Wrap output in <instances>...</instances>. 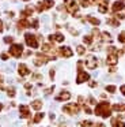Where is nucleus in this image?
Segmentation results:
<instances>
[{
  "instance_id": "1",
  "label": "nucleus",
  "mask_w": 125,
  "mask_h": 127,
  "mask_svg": "<svg viewBox=\"0 0 125 127\" xmlns=\"http://www.w3.org/2000/svg\"><path fill=\"white\" fill-rule=\"evenodd\" d=\"M94 113L97 116H102V118H109L111 115V105L107 101H102L99 104H97Z\"/></svg>"
},
{
  "instance_id": "2",
  "label": "nucleus",
  "mask_w": 125,
  "mask_h": 127,
  "mask_svg": "<svg viewBox=\"0 0 125 127\" xmlns=\"http://www.w3.org/2000/svg\"><path fill=\"white\" fill-rule=\"evenodd\" d=\"M52 59H56V58H53V56H48L46 53H37V55H35L34 64L40 67V66H43V64H46L49 60H52Z\"/></svg>"
},
{
  "instance_id": "3",
  "label": "nucleus",
  "mask_w": 125,
  "mask_h": 127,
  "mask_svg": "<svg viewBox=\"0 0 125 127\" xmlns=\"http://www.w3.org/2000/svg\"><path fill=\"white\" fill-rule=\"evenodd\" d=\"M24 41H26V44L29 45L30 48H34V49H35V48L40 47L37 37H35L34 34H31V33H26V34H24Z\"/></svg>"
},
{
  "instance_id": "4",
  "label": "nucleus",
  "mask_w": 125,
  "mask_h": 127,
  "mask_svg": "<svg viewBox=\"0 0 125 127\" xmlns=\"http://www.w3.org/2000/svg\"><path fill=\"white\" fill-rule=\"evenodd\" d=\"M23 53V45L22 44H11L10 47V55L14 58H21Z\"/></svg>"
},
{
  "instance_id": "5",
  "label": "nucleus",
  "mask_w": 125,
  "mask_h": 127,
  "mask_svg": "<svg viewBox=\"0 0 125 127\" xmlns=\"http://www.w3.org/2000/svg\"><path fill=\"white\" fill-rule=\"evenodd\" d=\"M79 111H80L79 104H67L62 107V112L68 113V115H76Z\"/></svg>"
},
{
  "instance_id": "6",
  "label": "nucleus",
  "mask_w": 125,
  "mask_h": 127,
  "mask_svg": "<svg viewBox=\"0 0 125 127\" xmlns=\"http://www.w3.org/2000/svg\"><path fill=\"white\" fill-rule=\"evenodd\" d=\"M54 6V1L53 0H42L41 3H38L37 4V11L38 12H42L43 10H49V8H52V7Z\"/></svg>"
},
{
  "instance_id": "7",
  "label": "nucleus",
  "mask_w": 125,
  "mask_h": 127,
  "mask_svg": "<svg viewBox=\"0 0 125 127\" xmlns=\"http://www.w3.org/2000/svg\"><path fill=\"white\" fill-rule=\"evenodd\" d=\"M64 4L67 7V10L71 12V14H76V11L79 10V6L75 0H64Z\"/></svg>"
},
{
  "instance_id": "8",
  "label": "nucleus",
  "mask_w": 125,
  "mask_h": 127,
  "mask_svg": "<svg viewBox=\"0 0 125 127\" xmlns=\"http://www.w3.org/2000/svg\"><path fill=\"white\" fill-rule=\"evenodd\" d=\"M78 71L79 72H78V77H76V83H83L90 79V75L86 71H83V70H78Z\"/></svg>"
},
{
  "instance_id": "9",
  "label": "nucleus",
  "mask_w": 125,
  "mask_h": 127,
  "mask_svg": "<svg viewBox=\"0 0 125 127\" xmlns=\"http://www.w3.org/2000/svg\"><path fill=\"white\" fill-rule=\"evenodd\" d=\"M86 66H87V68H90V70H95L98 67V59L95 58V56H88L87 60H86Z\"/></svg>"
},
{
  "instance_id": "10",
  "label": "nucleus",
  "mask_w": 125,
  "mask_h": 127,
  "mask_svg": "<svg viewBox=\"0 0 125 127\" xmlns=\"http://www.w3.org/2000/svg\"><path fill=\"white\" fill-rule=\"evenodd\" d=\"M57 52H59L60 56H62V58H71V56L73 55V53H72V49H71L69 47H60Z\"/></svg>"
},
{
  "instance_id": "11",
  "label": "nucleus",
  "mask_w": 125,
  "mask_h": 127,
  "mask_svg": "<svg viewBox=\"0 0 125 127\" xmlns=\"http://www.w3.org/2000/svg\"><path fill=\"white\" fill-rule=\"evenodd\" d=\"M125 8V4H124V0H120V1H114L113 6H111V11L113 12H120Z\"/></svg>"
},
{
  "instance_id": "12",
  "label": "nucleus",
  "mask_w": 125,
  "mask_h": 127,
  "mask_svg": "<svg viewBox=\"0 0 125 127\" xmlns=\"http://www.w3.org/2000/svg\"><path fill=\"white\" fill-rule=\"evenodd\" d=\"M19 115H21L22 119L30 118V108L27 107V105H21V107H19Z\"/></svg>"
},
{
  "instance_id": "13",
  "label": "nucleus",
  "mask_w": 125,
  "mask_h": 127,
  "mask_svg": "<svg viewBox=\"0 0 125 127\" xmlns=\"http://www.w3.org/2000/svg\"><path fill=\"white\" fill-rule=\"evenodd\" d=\"M18 72H19V75H21V77H26V75L30 74V70H29V67H27L26 64L21 63L18 66Z\"/></svg>"
},
{
  "instance_id": "14",
  "label": "nucleus",
  "mask_w": 125,
  "mask_h": 127,
  "mask_svg": "<svg viewBox=\"0 0 125 127\" xmlns=\"http://www.w3.org/2000/svg\"><path fill=\"white\" fill-rule=\"evenodd\" d=\"M69 98H71V93H69V92H67V90H62L61 93L56 97L57 101H68Z\"/></svg>"
},
{
  "instance_id": "15",
  "label": "nucleus",
  "mask_w": 125,
  "mask_h": 127,
  "mask_svg": "<svg viewBox=\"0 0 125 127\" xmlns=\"http://www.w3.org/2000/svg\"><path fill=\"white\" fill-rule=\"evenodd\" d=\"M49 41L50 42H62L64 41V36H62L61 33H56V34H50L49 36Z\"/></svg>"
},
{
  "instance_id": "16",
  "label": "nucleus",
  "mask_w": 125,
  "mask_h": 127,
  "mask_svg": "<svg viewBox=\"0 0 125 127\" xmlns=\"http://www.w3.org/2000/svg\"><path fill=\"white\" fill-rule=\"evenodd\" d=\"M117 60H118V58H117V53H109L107 59H106V63H107L109 66H116V64H117Z\"/></svg>"
},
{
  "instance_id": "17",
  "label": "nucleus",
  "mask_w": 125,
  "mask_h": 127,
  "mask_svg": "<svg viewBox=\"0 0 125 127\" xmlns=\"http://www.w3.org/2000/svg\"><path fill=\"white\" fill-rule=\"evenodd\" d=\"M111 127H125V123L120 120V118H113L111 119Z\"/></svg>"
},
{
  "instance_id": "18",
  "label": "nucleus",
  "mask_w": 125,
  "mask_h": 127,
  "mask_svg": "<svg viewBox=\"0 0 125 127\" xmlns=\"http://www.w3.org/2000/svg\"><path fill=\"white\" fill-rule=\"evenodd\" d=\"M26 28H30V22H29V21H26V19L18 21V29H19V30H23V29H26Z\"/></svg>"
},
{
  "instance_id": "19",
  "label": "nucleus",
  "mask_w": 125,
  "mask_h": 127,
  "mask_svg": "<svg viewBox=\"0 0 125 127\" xmlns=\"http://www.w3.org/2000/svg\"><path fill=\"white\" fill-rule=\"evenodd\" d=\"M34 12V7H27V8H24L23 11H21V17H30V15Z\"/></svg>"
},
{
  "instance_id": "20",
  "label": "nucleus",
  "mask_w": 125,
  "mask_h": 127,
  "mask_svg": "<svg viewBox=\"0 0 125 127\" xmlns=\"http://www.w3.org/2000/svg\"><path fill=\"white\" fill-rule=\"evenodd\" d=\"M31 108L35 111H40L41 108H42V101H41V100H34V101L31 102Z\"/></svg>"
},
{
  "instance_id": "21",
  "label": "nucleus",
  "mask_w": 125,
  "mask_h": 127,
  "mask_svg": "<svg viewBox=\"0 0 125 127\" xmlns=\"http://www.w3.org/2000/svg\"><path fill=\"white\" fill-rule=\"evenodd\" d=\"M111 109L117 111V112H125V104H114Z\"/></svg>"
},
{
  "instance_id": "22",
  "label": "nucleus",
  "mask_w": 125,
  "mask_h": 127,
  "mask_svg": "<svg viewBox=\"0 0 125 127\" xmlns=\"http://www.w3.org/2000/svg\"><path fill=\"white\" fill-rule=\"evenodd\" d=\"M101 40H102V41H106V42H110L111 41V36L107 33V32H102V33H101Z\"/></svg>"
},
{
  "instance_id": "23",
  "label": "nucleus",
  "mask_w": 125,
  "mask_h": 127,
  "mask_svg": "<svg viewBox=\"0 0 125 127\" xmlns=\"http://www.w3.org/2000/svg\"><path fill=\"white\" fill-rule=\"evenodd\" d=\"M87 21H88L90 23H91V25H94V26H98L101 23V21L98 19V18H95V17H91V15H88V17H87Z\"/></svg>"
},
{
  "instance_id": "24",
  "label": "nucleus",
  "mask_w": 125,
  "mask_h": 127,
  "mask_svg": "<svg viewBox=\"0 0 125 127\" xmlns=\"http://www.w3.org/2000/svg\"><path fill=\"white\" fill-rule=\"evenodd\" d=\"M43 113L42 112H38V113H35V116H34V119H33V123H40L41 120L43 119Z\"/></svg>"
},
{
  "instance_id": "25",
  "label": "nucleus",
  "mask_w": 125,
  "mask_h": 127,
  "mask_svg": "<svg viewBox=\"0 0 125 127\" xmlns=\"http://www.w3.org/2000/svg\"><path fill=\"white\" fill-rule=\"evenodd\" d=\"M83 42L86 45H91L92 44V36L90 34V36H84L83 37Z\"/></svg>"
},
{
  "instance_id": "26",
  "label": "nucleus",
  "mask_w": 125,
  "mask_h": 127,
  "mask_svg": "<svg viewBox=\"0 0 125 127\" xmlns=\"http://www.w3.org/2000/svg\"><path fill=\"white\" fill-rule=\"evenodd\" d=\"M107 23L109 25H111V26H114V28H117V26L120 25V22L117 19H114V18H109L107 19Z\"/></svg>"
},
{
  "instance_id": "27",
  "label": "nucleus",
  "mask_w": 125,
  "mask_h": 127,
  "mask_svg": "<svg viewBox=\"0 0 125 127\" xmlns=\"http://www.w3.org/2000/svg\"><path fill=\"white\" fill-rule=\"evenodd\" d=\"M76 52H78V55H84L86 53V48L83 45H78L76 47Z\"/></svg>"
},
{
  "instance_id": "28",
  "label": "nucleus",
  "mask_w": 125,
  "mask_h": 127,
  "mask_svg": "<svg viewBox=\"0 0 125 127\" xmlns=\"http://www.w3.org/2000/svg\"><path fill=\"white\" fill-rule=\"evenodd\" d=\"M80 127H92V122L91 120H83V122H80Z\"/></svg>"
},
{
  "instance_id": "29",
  "label": "nucleus",
  "mask_w": 125,
  "mask_h": 127,
  "mask_svg": "<svg viewBox=\"0 0 125 127\" xmlns=\"http://www.w3.org/2000/svg\"><path fill=\"white\" fill-rule=\"evenodd\" d=\"M52 49H53V48H52V44H43L42 45V51H43V52H50Z\"/></svg>"
},
{
  "instance_id": "30",
  "label": "nucleus",
  "mask_w": 125,
  "mask_h": 127,
  "mask_svg": "<svg viewBox=\"0 0 125 127\" xmlns=\"http://www.w3.org/2000/svg\"><path fill=\"white\" fill-rule=\"evenodd\" d=\"M15 89L14 88H8L7 89V94H8V97H15Z\"/></svg>"
},
{
  "instance_id": "31",
  "label": "nucleus",
  "mask_w": 125,
  "mask_h": 127,
  "mask_svg": "<svg viewBox=\"0 0 125 127\" xmlns=\"http://www.w3.org/2000/svg\"><path fill=\"white\" fill-rule=\"evenodd\" d=\"M79 3H80L82 7H88L90 4H91L90 3V0H79Z\"/></svg>"
},
{
  "instance_id": "32",
  "label": "nucleus",
  "mask_w": 125,
  "mask_h": 127,
  "mask_svg": "<svg viewBox=\"0 0 125 127\" xmlns=\"http://www.w3.org/2000/svg\"><path fill=\"white\" fill-rule=\"evenodd\" d=\"M118 41L122 42V44H125V32H122V33L118 34Z\"/></svg>"
},
{
  "instance_id": "33",
  "label": "nucleus",
  "mask_w": 125,
  "mask_h": 127,
  "mask_svg": "<svg viewBox=\"0 0 125 127\" xmlns=\"http://www.w3.org/2000/svg\"><path fill=\"white\" fill-rule=\"evenodd\" d=\"M106 90H107L109 93H114V92H116V86H114V85H109V86H106Z\"/></svg>"
},
{
  "instance_id": "34",
  "label": "nucleus",
  "mask_w": 125,
  "mask_h": 127,
  "mask_svg": "<svg viewBox=\"0 0 125 127\" xmlns=\"http://www.w3.org/2000/svg\"><path fill=\"white\" fill-rule=\"evenodd\" d=\"M38 25H40V23H38V19H33V22H30V26L34 28V29H37Z\"/></svg>"
},
{
  "instance_id": "35",
  "label": "nucleus",
  "mask_w": 125,
  "mask_h": 127,
  "mask_svg": "<svg viewBox=\"0 0 125 127\" xmlns=\"http://www.w3.org/2000/svg\"><path fill=\"white\" fill-rule=\"evenodd\" d=\"M107 52H109V53H117L118 51H117L116 47H109V48H107ZM117 55H118V53H117Z\"/></svg>"
},
{
  "instance_id": "36",
  "label": "nucleus",
  "mask_w": 125,
  "mask_h": 127,
  "mask_svg": "<svg viewBox=\"0 0 125 127\" xmlns=\"http://www.w3.org/2000/svg\"><path fill=\"white\" fill-rule=\"evenodd\" d=\"M4 42L5 44H11V42H14V38L11 36H7V37H4Z\"/></svg>"
},
{
  "instance_id": "37",
  "label": "nucleus",
  "mask_w": 125,
  "mask_h": 127,
  "mask_svg": "<svg viewBox=\"0 0 125 127\" xmlns=\"http://www.w3.org/2000/svg\"><path fill=\"white\" fill-rule=\"evenodd\" d=\"M53 90H54V86H52V88H49V89H46V90H45V94H50Z\"/></svg>"
},
{
  "instance_id": "38",
  "label": "nucleus",
  "mask_w": 125,
  "mask_h": 127,
  "mask_svg": "<svg viewBox=\"0 0 125 127\" xmlns=\"http://www.w3.org/2000/svg\"><path fill=\"white\" fill-rule=\"evenodd\" d=\"M83 108H84V112H86V113H88V115H90V113H92V111H91V109H90V108H88V107H87V105H84V107H83Z\"/></svg>"
},
{
  "instance_id": "39",
  "label": "nucleus",
  "mask_w": 125,
  "mask_h": 127,
  "mask_svg": "<svg viewBox=\"0 0 125 127\" xmlns=\"http://www.w3.org/2000/svg\"><path fill=\"white\" fill-rule=\"evenodd\" d=\"M0 58H1L3 60H7V59H8V55L4 52V53H1V55H0Z\"/></svg>"
},
{
  "instance_id": "40",
  "label": "nucleus",
  "mask_w": 125,
  "mask_h": 127,
  "mask_svg": "<svg viewBox=\"0 0 125 127\" xmlns=\"http://www.w3.org/2000/svg\"><path fill=\"white\" fill-rule=\"evenodd\" d=\"M49 74H50V79H54V70H53V68L49 71Z\"/></svg>"
},
{
  "instance_id": "41",
  "label": "nucleus",
  "mask_w": 125,
  "mask_h": 127,
  "mask_svg": "<svg viewBox=\"0 0 125 127\" xmlns=\"http://www.w3.org/2000/svg\"><path fill=\"white\" fill-rule=\"evenodd\" d=\"M88 102H90V104H95L97 101H95V98H94V97H90V98H88Z\"/></svg>"
},
{
  "instance_id": "42",
  "label": "nucleus",
  "mask_w": 125,
  "mask_h": 127,
  "mask_svg": "<svg viewBox=\"0 0 125 127\" xmlns=\"http://www.w3.org/2000/svg\"><path fill=\"white\" fill-rule=\"evenodd\" d=\"M33 78L34 79H41V74H33Z\"/></svg>"
},
{
  "instance_id": "43",
  "label": "nucleus",
  "mask_w": 125,
  "mask_h": 127,
  "mask_svg": "<svg viewBox=\"0 0 125 127\" xmlns=\"http://www.w3.org/2000/svg\"><path fill=\"white\" fill-rule=\"evenodd\" d=\"M120 90H121V93H122V94H124V96H125V85H122L121 88H120Z\"/></svg>"
},
{
  "instance_id": "44",
  "label": "nucleus",
  "mask_w": 125,
  "mask_h": 127,
  "mask_svg": "<svg viewBox=\"0 0 125 127\" xmlns=\"http://www.w3.org/2000/svg\"><path fill=\"white\" fill-rule=\"evenodd\" d=\"M90 86H91V88H95V86H97V82H94V81L90 82Z\"/></svg>"
},
{
  "instance_id": "45",
  "label": "nucleus",
  "mask_w": 125,
  "mask_h": 127,
  "mask_svg": "<svg viewBox=\"0 0 125 127\" xmlns=\"http://www.w3.org/2000/svg\"><path fill=\"white\" fill-rule=\"evenodd\" d=\"M95 127H106V126L103 123H97V126H95Z\"/></svg>"
},
{
  "instance_id": "46",
  "label": "nucleus",
  "mask_w": 125,
  "mask_h": 127,
  "mask_svg": "<svg viewBox=\"0 0 125 127\" xmlns=\"http://www.w3.org/2000/svg\"><path fill=\"white\" fill-rule=\"evenodd\" d=\"M1 32H3V21L0 19V33H1Z\"/></svg>"
},
{
  "instance_id": "47",
  "label": "nucleus",
  "mask_w": 125,
  "mask_h": 127,
  "mask_svg": "<svg viewBox=\"0 0 125 127\" xmlns=\"http://www.w3.org/2000/svg\"><path fill=\"white\" fill-rule=\"evenodd\" d=\"M109 71H110V72H114V71H116V67H110V68H109Z\"/></svg>"
},
{
  "instance_id": "48",
  "label": "nucleus",
  "mask_w": 125,
  "mask_h": 127,
  "mask_svg": "<svg viewBox=\"0 0 125 127\" xmlns=\"http://www.w3.org/2000/svg\"><path fill=\"white\" fill-rule=\"evenodd\" d=\"M24 88H26V89H27V90H29V89H30V88H31V85H30V83H26V85H24Z\"/></svg>"
},
{
  "instance_id": "49",
  "label": "nucleus",
  "mask_w": 125,
  "mask_h": 127,
  "mask_svg": "<svg viewBox=\"0 0 125 127\" xmlns=\"http://www.w3.org/2000/svg\"><path fill=\"white\" fill-rule=\"evenodd\" d=\"M118 53H120V55H122V53H125V47H124V48H122V49H121V51H120V52H118Z\"/></svg>"
},
{
  "instance_id": "50",
  "label": "nucleus",
  "mask_w": 125,
  "mask_h": 127,
  "mask_svg": "<svg viewBox=\"0 0 125 127\" xmlns=\"http://www.w3.org/2000/svg\"><path fill=\"white\" fill-rule=\"evenodd\" d=\"M3 109V104H0V111H1Z\"/></svg>"
},
{
  "instance_id": "51",
  "label": "nucleus",
  "mask_w": 125,
  "mask_h": 127,
  "mask_svg": "<svg viewBox=\"0 0 125 127\" xmlns=\"http://www.w3.org/2000/svg\"><path fill=\"white\" fill-rule=\"evenodd\" d=\"M23 1H30V0H23Z\"/></svg>"
},
{
  "instance_id": "52",
  "label": "nucleus",
  "mask_w": 125,
  "mask_h": 127,
  "mask_svg": "<svg viewBox=\"0 0 125 127\" xmlns=\"http://www.w3.org/2000/svg\"><path fill=\"white\" fill-rule=\"evenodd\" d=\"M1 81H3V79H1V77H0V82H1Z\"/></svg>"
},
{
  "instance_id": "53",
  "label": "nucleus",
  "mask_w": 125,
  "mask_h": 127,
  "mask_svg": "<svg viewBox=\"0 0 125 127\" xmlns=\"http://www.w3.org/2000/svg\"><path fill=\"white\" fill-rule=\"evenodd\" d=\"M61 127H65V126H61Z\"/></svg>"
}]
</instances>
